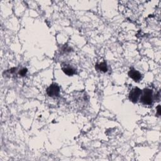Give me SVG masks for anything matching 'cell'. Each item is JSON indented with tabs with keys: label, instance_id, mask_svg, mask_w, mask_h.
I'll return each mask as SVG.
<instances>
[{
	"label": "cell",
	"instance_id": "1",
	"mask_svg": "<svg viewBox=\"0 0 161 161\" xmlns=\"http://www.w3.org/2000/svg\"><path fill=\"white\" fill-rule=\"evenodd\" d=\"M140 101L144 105H151L153 102L152 91L150 89H145L144 90L143 94L141 96Z\"/></svg>",
	"mask_w": 161,
	"mask_h": 161
},
{
	"label": "cell",
	"instance_id": "2",
	"mask_svg": "<svg viewBox=\"0 0 161 161\" xmlns=\"http://www.w3.org/2000/svg\"><path fill=\"white\" fill-rule=\"evenodd\" d=\"M60 93V88L57 84H52L47 89V93L50 97H57Z\"/></svg>",
	"mask_w": 161,
	"mask_h": 161
},
{
	"label": "cell",
	"instance_id": "3",
	"mask_svg": "<svg viewBox=\"0 0 161 161\" xmlns=\"http://www.w3.org/2000/svg\"><path fill=\"white\" fill-rule=\"evenodd\" d=\"M142 94V91L138 87H135L130 91L129 94L130 100L133 103H137L139 97Z\"/></svg>",
	"mask_w": 161,
	"mask_h": 161
},
{
	"label": "cell",
	"instance_id": "4",
	"mask_svg": "<svg viewBox=\"0 0 161 161\" xmlns=\"http://www.w3.org/2000/svg\"><path fill=\"white\" fill-rule=\"evenodd\" d=\"M129 76H130V78L133 79L136 82L139 81L142 78V75L140 73L133 68L130 69V70L129 72Z\"/></svg>",
	"mask_w": 161,
	"mask_h": 161
},
{
	"label": "cell",
	"instance_id": "5",
	"mask_svg": "<svg viewBox=\"0 0 161 161\" xmlns=\"http://www.w3.org/2000/svg\"><path fill=\"white\" fill-rule=\"evenodd\" d=\"M63 71H64V72L65 73V74H67V76H72L75 74V69L72 67H65L63 68Z\"/></svg>",
	"mask_w": 161,
	"mask_h": 161
},
{
	"label": "cell",
	"instance_id": "6",
	"mask_svg": "<svg viewBox=\"0 0 161 161\" xmlns=\"http://www.w3.org/2000/svg\"><path fill=\"white\" fill-rule=\"evenodd\" d=\"M96 68L97 69H98L99 71H102V72H107L108 71V67H107V63L105 62H103V63H101L100 64H96Z\"/></svg>",
	"mask_w": 161,
	"mask_h": 161
},
{
	"label": "cell",
	"instance_id": "7",
	"mask_svg": "<svg viewBox=\"0 0 161 161\" xmlns=\"http://www.w3.org/2000/svg\"><path fill=\"white\" fill-rule=\"evenodd\" d=\"M27 73V69H21V71H20L19 72V74L21 76H25V75H26V74Z\"/></svg>",
	"mask_w": 161,
	"mask_h": 161
},
{
	"label": "cell",
	"instance_id": "8",
	"mask_svg": "<svg viewBox=\"0 0 161 161\" xmlns=\"http://www.w3.org/2000/svg\"><path fill=\"white\" fill-rule=\"evenodd\" d=\"M157 113H158L159 115H160V106L159 105L158 107L157 108Z\"/></svg>",
	"mask_w": 161,
	"mask_h": 161
}]
</instances>
